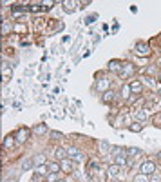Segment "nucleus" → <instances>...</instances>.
Masks as SVG:
<instances>
[{"label":"nucleus","instance_id":"nucleus-4","mask_svg":"<svg viewBox=\"0 0 161 182\" xmlns=\"http://www.w3.org/2000/svg\"><path fill=\"white\" fill-rule=\"evenodd\" d=\"M154 169H156V164L154 162H145L141 166V175H152Z\"/></svg>","mask_w":161,"mask_h":182},{"label":"nucleus","instance_id":"nucleus-12","mask_svg":"<svg viewBox=\"0 0 161 182\" xmlns=\"http://www.w3.org/2000/svg\"><path fill=\"white\" fill-rule=\"evenodd\" d=\"M63 9L67 13H73L74 11V2H63Z\"/></svg>","mask_w":161,"mask_h":182},{"label":"nucleus","instance_id":"nucleus-10","mask_svg":"<svg viewBox=\"0 0 161 182\" xmlns=\"http://www.w3.org/2000/svg\"><path fill=\"white\" fill-rule=\"evenodd\" d=\"M33 166H35L33 158H27V160H24V162H22V169H31Z\"/></svg>","mask_w":161,"mask_h":182},{"label":"nucleus","instance_id":"nucleus-18","mask_svg":"<svg viewBox=\"0 0 161 182\" xmlns=\"http://www.w3.org/2000/svg\"><path fill=\"white\" fill-rule=\"evenodd\" d=\"M65 153H67V151H65V149H62V148H58V149H56V157L60 158V160H63V158H65Z\"/></svg>","mask_w":161,"mask_h":182},{"label":"nucleus","instance_id":"nucleus-16","mask_svg":"<svg viewBox=\"0 0 161 182\" xmlns=\"http://www.w3.org/2000/svg\"><path fill=\"white\" fill-rule=\"evenodd\" d=\"M103 100H105V102H110V100H114V91H107V93L103 95Z\"/></svg>","mask_w":161,"mask_h":182},{"label":"nucleus","instance_id":"nucleus-31","mask_svg":"<svg viewBox=\"0 0 161 182\" xmlns=\"http://www.w3.org/2000/svg\"><path fill=\"white\" fill-rule=\"evenodd\" d=\"M56 182H65V180H56Z\"/></svg>","mask_w":161,"mask_h":182},{"label":"nucleus","instance_id":"nucleus-13","mask_svg":"<svg viewBox=\"0 0 161 182\" xmlns=\"http://www.w3.org/2000/svg\"><path fill=\"white\" fill-rule=\"evenodd\" d=\"M33 162H35V166H38V164H43V162H45V157H43V155H36V157L33 158Z\"/></svg>","mask_w":161,"mask_h":182},{"label":"nucleus","instance_id":"nucleus-24","mask_svg":"<svg viewBox=\"0 0 161 182\" xmlns=\"http://www.w3.org/2000/svg\"><path fill=\"white\" fill-rule=\"evenodd\" d=\"M51 136H53V139H63V135H62V133H58V131H53V133H51Z\"/></svg>","mask_w":161,"mask_h":182},{"label":"nucleus","instance_id":"nucleus-6","mask_svg":"<svg viewBox=\"0 0 161 182\" xmlns=\"http://www.w3.org/2000/svg\"><path fill=\"white\" fill-rule=\"evenodd\" d=\"M118 171H120L118 164H112V166H109V169H107V175H109V177H116V175H118Z\"/></svg>","mask_w":161,"mask_h":182},{"label":"nucleus","instance_id":"nucleus-2","mask_svg":"<svg viewBox=\"0 0 161 182\" xmlns=\"http://www.w3.org/2000/svg\"><path fill=\"white\" fill-rule=\"evenodd\" d=\"M27 136H29V129L20 128V129L16 131V135H15V139H16L18 142H24V140H27Z\"/></svg>","mask_w":161,"mask_h":182},{"label":"nucleus","instance_id":"nucleus-32","mask_svg":"<svg viewBox=\"0 0 161 182\" xmlns=\"http://www.w3.org/2000/svg\"><path fill=\"white\" fill-rule=\"evenodd\" d=\"M112 182H120V180H112Z\"/></svg>","mask_w":161,"mask_h":182},{"label":"nucleus","instance_id":"nucleus-17","mask_svg":"<svg viewBox=\"0 0 161 182\" xmlns=\"http://www.w3.org/2000/svg\"><path fill=\"white\" fill-rule=\"evenodd\" d=\"M13 144H15V136H7L6 142H4V146L6 148H13Z\"/></svg>","mask_w":161,"mask_h":182},{"label":"nucleus","instance_id":"nucleus-7","mask_svg":"<svg viewBox=\"0 0 161 182\" xmlns=\"http://www.w3.org/2000/svg\"><path fill=\"white\" fill-rule=\"evenodd\" d=\"M125 151H127V155H130V157H137V155H141V153H143L141 149H137V148H127Z\"/></svg>","mask_w":161,"mask_h":182},{"label":"nucleus","instance_id":"nucleus-20","mask_svg":"<svg viewBox=\"0 0 161 182\" xmlns=\"http://www.w3.org/2000/svg\"><path fill=\"white\" fill-rule=\"evenodd\" d=\"M130 91H141V84L140 82H132L130 84Z\"/></svg>","mask_w":161,"mask_h":182},{"label":"nucleus","instance_id":"nucleus-8","mask_svg":"<svg viewBox=\"0 0 161 182\" xmlns=\"http://www.w3.org/2000/svg\"><path fill=\"white\" fill-rule=\"evenodd\" d=\"M129 129H130V131H134V133H137V131H141V129H143V124L134 122V124H130V126H129Z\"/></svg>","mask_w":161,"mask_h":182},{"label":"nucleus","instance_id":"nucleus-9","mask_svg":"<svg viewBox=\"0 0 161 182\" xmlns=\"http://www.w3.org/2000/svg\"><path fill=\"white\" fill-rule=\"evenodd\" d=\"M45 131H47V126H45V124H38V126L35 128V133H36V135H43Z\"/></svg>","mask_w":161,"mask_h":182},{"label":"nucleus","instance_id":"nucleus-30","mask_svg":"<svg viewBox=\"0 0 161 182\" xmlns=\"http://www.w3.org/2000/svg\"><path fill=\"white\" fill-rule=\"evenodd\" d=\"M6 182H16V178H11V180H6Z\"/></svg>","mask_w":161,"mask_h":182},{"label":"nucleus","instance_id":"nucleus-25","mask_svg":"<svg viewBox=\"0 0 161 182\" xmlns=\"http://www.w3.org/2000/svg\"><path fill=\"white\" fill-rule=\"evenodd\" d=\"M129 93H130V86H125V87H123V97L127 98V97H129Z\"/></svg>","mask_w":161,"mask_h":182},{"label":"nucleus","instance_id":"nucleus-27","mask_svg":"<svg viewBox=\"0 0 161 182\" xmlns=\"http://www.w3.org/2000/svg\"><path fill=\"white\" fill-rule=\"evenodd\" d=\"M150 182H159V175H154V177H152V180H150Z\"/></svg>","mask_w":161,"mask_h":182},{"label":"nucleus","instance_id":"nucleus-1","mask_svg":"<svg viewBox=\"0 0 161 182\" xmlns=\"http://www.w3.org/2000/svg\"><path fill=\"white\" fill-rule=\"evenodd\" d=\"M67 153H69V157H71L73 160H76V162H82L83 158H85V157H83V155H82L76 148H69V149H67Z\"/></svg>","mask_w":161,"mask_h":182},{"label":"nucleus","instance_id":"nucleus-29","mask_svg":"<svg viewBox=\"0 0 161 182\" xmlns=\"http://www.w3.org/2000/svg\"><path fill=\"white\" fill-rule=\"evenodd\" d=\"M38 9H40V7H38L36 4H33V6H31V11H38Z\"/></svg>","mask_w":161,"mask_h":182},{"label":"nucleus","instance_id":"nucleus-28","mask_svg":"<svg viewBox=\"0 0 161 182\" xmlns=\"http://www.w3.org/2000/svg\"><path fill=\"white\" fill-rule=\"evenodd\" d=\"M56 117H58V119H62V117H63V113H62L60 109H56Z\"/></svg>","mask_w":161,"mask_h":182},{"label":"nucleus","instance_id":"nucleus-23","mask_svg":"<svg viewBox=\"0 0 161 182\" xmlns=\"http://www.w3.org/2000/svg\"><path fill=\"white\" fill-rule=\"evenodd\" d=\"M134 182H147V178H145V175H137L134 178Z\"/></svg>","mask_w":161,"mask_h":182},{"label":"nucleus","instance_id":"nucleus-11","mask_svg":"<svg viewBox=\"0 0 161 182\" xmlns=\"http://www.w3.org/2000/svg\"><path fill=\"white\" fill-rule=\"evenodd\" d=\"M134 115H136V119H137V120H141V122H143V120L147 119V113H145L143 109H141V111H140V109H137V111L134 113Z\"/></svg>","mask_w":161,"mask_h":182},{"label":"nucleus","instance_id":"nucleus-21","mask_svg":"<svg viewBox=\"0 0 161 182\" xmlns=\"http://www.w3.org/2000/svg\"><path fill=\"white\" fill-rule=\"evenodd\" d=\"M107 84H109V80H105V78H101L100 82H98V89L101 91V89H105L107 87Z\"/></svg>","mask_w":161,"mask_h":182},{"label":"nucleus","instance_id":"nucleus-19","mask_svg":"<svg viewBox=\"0 0 161 182\" xmlns=\"http://www.w3.org/2000/svg\"><path fill=\"white\" fill-rule=\"evenodd\" d=\"M100 148H101V153H107V151L110 149V146H109L105 140H101V142H100Z\"/></svg>","mask_w":161,"mask_h":182},{"label":"nucleus","instance_id":"nucleus-26","mask_svg":"<svg viewBox=\"0 0 161 182\" xmlns=\"http://www.w3.org/2000/svg\"><path fill=\"white\" fill-rule=\"evenodd\" d=\"M93 20H96V15H90V16H87L85 24H93Z\"/></svg>","mask_w":161,"mask_h":182},{"label":"nucleus","instance_id":"nucleus-5","mask_svg":"<svg viewBox=\"0 0 161 182\" xmlns=\"http://www.w3.org/2000/svg\"><path fill=\"white\" fill-rule=\"evenodd\" d=\"M136 53L147 57V55L150 53V49H149V46H147V44H140V46H136Z\"/></svg>","mask_w":161,"mask_h":182},{"label":"nucleus","instance_id":"nucleus-15","mask_svg":"<svg viewBox=\"0 0 161 182\" xmlns=\"http://www.w3.org/2000/svg\"><path fill=\"white\" fill-rule=\"evenodd\" d=\"M132 73H134V67H132L130 64H127L125 69H121V75H132Z\"/></svg>","mask_w":161,"mask_h":182},{"label":"nucleus","instance_id":"nucleus-3","mask_svg":"<svg viewBox=\"0 0 161 182\" xmlns=\"http://www.w3.org/2000/svg\"><path fill=\"white\" fill-rule=\"evenodd\" d=\"M60 168H62L65 173H73V171H74V162H73V160H67V158H63L62 164H60Z\"/></svg>","mask_w":161,"mask_h":182},{"label":"nucleus","instance_id":"nucleus-22","mask_svg":"<svg viewBox=\"0 0 161 182\" xmlns=\"http://www.w3.org/2000/svg\"><path fill=\"white\" fill-rule=\"evenodd\" d=\"M47 180H49V182H56V180H58V178H56V173H49V175H47Z\"/></svg>","mask_w":161,"mask_h":182},{"label":"nucleus","instance_id":"nucleus-14","mask_svg":"<svg viewBox=\"0 0 161 182\" xmlns=\"http://www.w3.org/2000/svg\"><path fill=\"white\" fill-rule=\"evenodd\" d=\"M47 169H49L51 173H56V171L60 169V166H58L56 162H51V164H47Z\"/></svg>","mask_w":161,"mask_h":182}]
</instances>
